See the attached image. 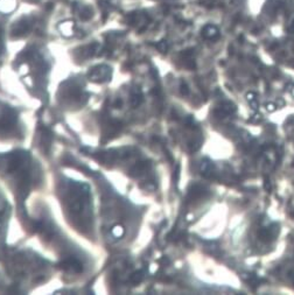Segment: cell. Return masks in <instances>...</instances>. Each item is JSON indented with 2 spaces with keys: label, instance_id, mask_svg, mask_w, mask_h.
Segmentation results:
<instances>
[{
  "label": "cell",
  "instance_id": "obj_10",
  "mask_svg": "<svg viewBox=\"0 0 294 295\" xmlns=\"http://www.w3.org/2000/svg\"><path fill=\"white\" fill-rule=\"evenodd\" d=\"M180 91H181V94L182 95H188L189 94V89H188V86H187V84H184V83H182L181 84V86H180Z\"/></svg>",
  "mask_w": 294,
  "mask_h": 295
},
{
  "label": "cell",
  "instance_id": "obj_5",
  "mask_svg": "<svg viewBox=\"0 0 294 295\" xmlns=\"http://www.w3.org/2000/svg\"><path fill=\"white\" fill-rule=\"evenodd\" d=\"M202 35L205 38V39H214V38H217L218 36V29L216 28L215 26H205L202 30Z\"/></svg>",
  "mask_w": 294,
  "mask_h": 295
},
{
  "label": "cell",
  "instance_id": "obj_1",
  "mask_svg": "<svg viewBox=\"0 0 294 295\" xmlns=\"http://www.w3.org/2000/svg\"><path fill=\"white\" fill-rule=\"evenodd\" d=\"M89 77L94 82H104L111 78V69L106 65H98L94 68L89 75Z\"/></svg>",
  "mask_w": 294,
  "mask_h": 295
},
{
  "label": "cell",
  "instance_id": "obj_3",
  "mask_svg": "<svg viewBox=\"0 0 294 295\" xmlns=\"http://www.w3.org/2000/svg\"><path fill=\"white\" fill-rule=\"evenodd\" d=\"M15 115H12L11 111L8 110L7 113L0 119V128L2 131H7V130H11V127L15 124Z\"/></svg>",
  "mask_w": 294,
  "mask_h": 295
},
{
  "label": "cell",
  "instance_id": "obj_2",
  "mask_svg": "<svg viewBox=\"0 0 294 295\" xmlns=\"http://www.w3.org/2000/svg\"><path fill=\"white\" fill-rule=\"evenodd\" d=\"M60 268L68 271V272H75V273H81L83 271V266L77 259L75 258H68L63 261L60 262Z\"/></svg>",
  "mask_w": 294,
  "mask_h": 295
},
{
  "label": "cell",
  "instance_id": "obj_9",
  "mask_svg": "<svg viewBox=\"0 0 294 295\" xmlns=\"http://www.w3.org/2000/svg\"><path fill=\"white\" fill-rule=\"evenodd\" d=\"M157 48L161 51V53H166L167 51V43H166V41H161V42H159L157 44Z\"/></svg>",
  "mask_w": 294,
  "mask_h": 295
},
{
  "label": "cell",
  "instance_id": "obj_4",
  "mask_svg": "<svg viewBox=\"0 0 294 295\" xmlns=\"http://www.w3.org/2000/svg\"><path fill=\"white\" fill-rule=\"evenodd\" d=\"M147 167H148V162H146V161L137 162V163L131 168L130 174H131L132 176H138L139 174H141L142 172H145V170L147 169Z\"/></svg>",
  "mask_w": 294,
  "mask_h": 295
},
{
  "label": "cell",
  "instance_id": "obj_7",
  "mask_svg": "<svg viewBox=\"0 0 294 295\" xmlns=\"http://www.w3.org/2000/svg\"><path fill=\"white\" fill-rule=\"evenodd\" d=\"M130 280H131V282L134 283V285L140 283V282L144 280V272H142V271H136V272L131 275Z\"/></svg>",
  "mask_w": 294,
  "mask_h": 295
},
{
  "label": "cell",
  "instance_id": "obj_8",
  "mask_svg": "<svg viewBox=\"0 0 294 295\" xmlns=\"http://www.w3.org/2000/svg\"><path fill=\"white\" fill-rule=\"evenodd\" d=\"M112 233H113L116 237H121L124 235V228L118 225V226H116V228L112 230Z\"/></svg>",
  "mask_w": 294,
  "mask_h": 295
},
{
  "label": "cell",
  "instance_id": "obj_12",
  "mask_svg": "<svg viewBox=\"0 0 294 295\" xmlns=\"http://www.w3.org/2000/svg\"><path fill=\"white\" fill-rule=\"evenodd\" d=\"M255 94H248V99L250 100V101H253L255 100Z\"/></svg>",
  "mask_w": 294,
  "mask_h": 295
},
{
  "label": "cell",
  "instance_id": "obj_13",
  "mask_svg": "<svg viewBox=\"0 0 294 295\" xmlns=\"http://www.w3.org/2000/svg\"><path fill=\"white\" fill-rule=\"evenodd\" d=\"M267 107H269V111H273L274 110V105H272V104H269Z\"/></svg>",
  "mask_w": 294,
  "mask_h": 295
},
{
  "label": "cell",
  "instance_id": "obj_6",
  "mask_svg": "<svg viewBox=\"0 0 294 295\" xmlns=\"http://www.w3.org/2000/svg\"><path fill=\"white\" fill-rule=\"evenodd\" d=\"M142 101V95L139 90H134L131 97V105L132 106H138L140 103Z\"/></svg>",
  "mask_w": 294,
  "mask_h": 295
},
{
  "label": "cell",
  "instance_id": "obj_11",
  "mask_svg": "<svg viewBox=\"0 0 294 295\" xmlns=\"http://www.w3.org/2000/svg\"><path fill=\"white\" fill-rule=\"evenodd\" d=\"M113 106H115L116 109H120V107L123 106V100H121V99H116V100L113 101Z\"/></svg>",
  "mask_w": 294,
  "mask_h": 295
}]
</instances>
